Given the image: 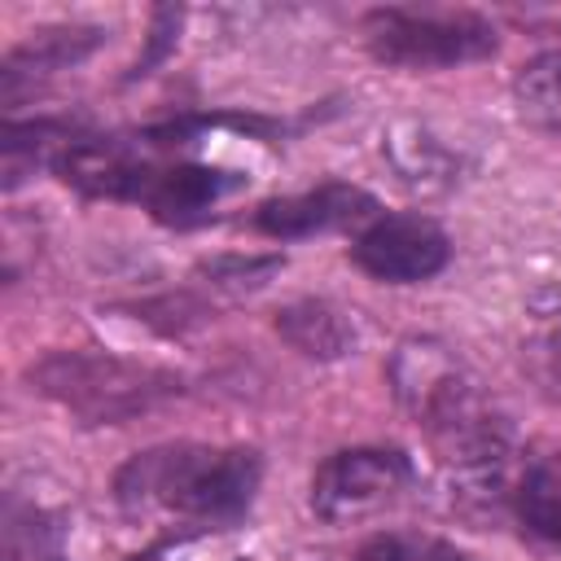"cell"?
I'll return each mask as SVG.
<instances>
[{"instance_id":"5bb4252c","label":"cell","mask_w":561,"mask_h":561,"mask_svg":"<svg viewBox=\"0 0 561 561\" xmlns=\"http://www.w3.org/2000/svg\"><path fill=\"white\" fill-rule=\"evenodd\" d=\"M280 267V259L276 254H267V259H259V254H224V259H210V263H202V272L215 280V285H232V289H250V285H263L272 272Z\"/></svg>"},{"instance_id":"8992f818","label":"cell","mask_w":561,"mask_h":561,"mask_svg":"<svg viewBox=\"0 0 561 561\" xmlns=\"http://www.w3.org/2000/svg\"><path fill=\"white\" fill-rule=\"evenodd\" d=\"M351 259L381 285H421L447 267L451 241L430 215H377L355 237Z\"/></svg>"},{"instance_id":"277c9868","label":"cell","mask_w":561,"mask_h":561,"mask_svg":"<svg viewBox=\"0 0 561 561\" xmlns=\"http://www.w3.org/2000/svg\"><path fill=\"white\" fill-rule=\"evenodd\" d=\"M364 48L399 70H451L469 61H486L500 48L495 26L469 9H408L386 4L364 13L359 22Z\"/></svg>"},{"instance_id":"8fae6325","label":"cell","mask_w":561,"mask_h":561,"mask_svg":"<svg viewBox=\"0 0 561 561\" xmlns=\"http://www.w3.org/2000/svg\"><path fill=\"white\" fill-rule=\"evenodd\" d=\"M272 324H276V333H280L298 355L320 359V364L346 359V355H355V346H359V333H355L351 316H346L342 307L324 302V298H294V302H285V307L276 311Z\"/></svg>"},{"instance_id":"5b68a950","label":"cell","mask_w":561,"mask_h":561,"mask_svg":"<svg viewBox=\"0 0 561 561\" xmlns=\"http://www.w3.org/2000/svg\"><path fill=\"white\" fill-rule=\"evenodd\" d=\"M412 482V460L399 447H346L333 451L311 478V508L329 526L359 522L394 504Z\"/></svg>"},{"instance_id":"7a4b0ae2","label":"cell","mask_w":561,"mask_h":561,"mask_svg":"<svg viewBox=\"0 0 561 561\" xmlns=\"http://www.w3.org/2000/svg\"><path fill=\"white\" fill-rule=\"evenodd\" d=\"M263 465L250 447L158 443L114 473V500L127 517H167L228 526L254 504Z\"/></svg>"},{"instance_id":"52a82bcc","label":"cell","mask_w":561,"mask_h":561,"mask_svg":"<svg viewBox=\"0 0 561 561\" xmlns=\"http://www.w3.org/2000/svg\"><path fill=\"white\" fill-rule=\"evenodd\" d=\"M377 219V197L359 184H316L302 193H285L272 197L254 210V232L272 237V241H302V237H320V232H337V228H359Z\"/></svg>"},{"instance_id":"7c38bea8","label":"cell","mask_w":561,"mask_h":561,"mask_svg":"<svg viewBox=\"0 0 561 561\" xmlns=\"http://www.w3.org/2000/svg\"><path fill=\"white\" fill-rule=\"evenodd\" d=\"M513 504H517V522L526 526V535H535L548 548H561V451L526 465L513 491Z\"/></svg>"},{"instance_id":"6da1fadb","label":"cell","mask_w":561,"mask_h":561,"mask_svg":"<svg viewBox=\"0 0 561 561\" xmlns=\"http://www.w3.org/2000/svg\"><path fill=\"white\" fill-rule=\"evenodd\" d=\"M399 403L430 434L443 469L465 486H495L508 460V430L478 381L438 342H403L394 355Z\"/></svg>"},{"instance_id":"9c48e42d","label":"cell","mask_w":561,"mask_h":561,"mask_svg":"<svg viewBox=\"0 0 561 561\" xmlns=\"http://www.w3.org/2000/svg\"><path fill=\"white\" fill-rule=\"evenodd\" d=\"M101 44H105V31L88 26V22H57V26L31 31L4 57V70H0L4 96H18L22 83H35V79H48V75H61V70L88 61Z\"/></svg>"},{"instance_id":"9a60e30c","label":"cell","mask_w":561,"mask_h":561,"mask_svg":"<svg viewBox=\"0 0 561 561\" xmlns=\"http://www.w3.org/2000/svg\"><path fill=\"white\" fill-rule=\"evenodd\" d=\"M552 364H557V377H561V333L552 337Z\"/></svg>"},{"instance_id":"30bf717a","label":"cell","mask_w":561,"mask_h":561,"mask_svg":"<svg viewBox=\"0 0 561 561\" xmlns=\"http://www.w3.org/2000/svg\"><path fill=\"white\" fill-rule=\"evenodd\" d=\"M381 153L412 193H447L460 180V153L421 123H390L381 131Z\"/></svg>"},{"instance_id":"ba28073f","label":"cell","mask_w":561,"mask_h":561,"mask_svg":"<svg viewBox=\"0 0 561 561\" xmlns=\"http://www.w3.org/2000/svg\"><path fill=\"white\" fill-rule=\"evenodd\" d=\"M237 184H241L237 175L202 167V162H175V167L149 162L145 175H140L136 202L149 206V215L162 219V224H193Z\"/></svg>"},{"instance_id":"4fadbf2b","label":"cell","mask_w":561,"mask_h":561,"mask_svg":"<svg viewBox=\"0 0 561 561\" xmlns=\"http://www.w3.org/2000/svg\"><path fill=\"white\" fill-rule=\"evenodd\" d=\"M513 105H517V114L530 127L561 136V44L543 48L530 61L517 66V75H513Z\"/></svg>"},{"instance_id":"3957f363","label":"cell","mask_w":561,"mask_h":561,"mask_svg":"<svg viewBox=\"0 0 561 561\" xmlns=\"http://www.w3.org/2000/svg\"><path fill=\"white\" fill-rule=\"evenodd\" d=\"M26 386L83 425L136 421L184 390L175 373L110 351H48L26 368Z\"/></svg>"}]
</instances>
